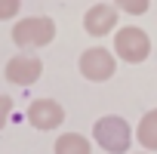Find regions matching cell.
<instances>
[{
  "label": "cell",
  "instance_id": "6da1fadb",
  "mask_svg": "<svg viewBox=\"0 0 157 154\" xmlns=\"http://www.w3.org/2000/svg\"><path fill=\"white\" fill-rule=\"evenodd\" d=\"M93 139H96V145H99L102 151H108V154H126L129 145H132V129H129V123H126L120 114H105V117L96 120Z\"/></svg>",
  "mask_w": 157,
  "mask_h": 154
},
{
  "label": "cell",
  "instance_id": "7a4b0ae2",
  "mask_svg": "<svg viewBox=\"0 0 157 154\" xmlns=\"http://www.w3.org/2000/svg\"><path fill=\"white\" fill-rule=\"evenodd\" d=\"M56 40V22L49 16H25L13 25V43L19 49H40Z\"/></svg>",
  "mask_w": 157,
  "mask_h": 154
},
{
  "label": "cell",
  "instance_id": "3957f363",
  "mask_svg": "<svg viewBox=\"0 0 157 154\" xmlns=\"http://www.w3.org/2000/svg\"><path fill=\"white\" fill-rule=\"evenodd\" d=\"M114 56L126 65H142L151 56V37L139 25H123L114 31Z\"/></svg>",
  "mask_w": 157,
  "mask_h": 154
},
{
  "label": "cell",
  "instance_id": "277c9868",
  "mask_svg": "<svg viewBox=\"0 0 157 154\" xmlns=\"http://www.w3.org/2000/svg\"><path fill=\"white\" fill-rule=\"evenodd\" d=\"M77 68H80V74L86 77V80L105 83L108 77H114V71H117V56L111 49H105V46H90V49L80 52Z\"/></svg>",
  "mask_w": 157,
  "mask_h": 154
},
{
  "label": "cell",
  "instance_id": "5b68a950",
  "mask_svg": "<svg viewBox=\"0 0 157 154\" xmlns=\"http://www.w3.org/2000/svg\"><path fill=\"white\" fill-rule=\"evenodd\" d=\"M40 74H43V62L37 56H13L3 68V77L13 83V87H31L40 80Z\"/></svg>",
  "mask_w": 157,
  "mask_h": 154
},
{
  "label": "cell",
  "instance_id": "8992f818",
  "mask_svg": "<svg viewBox=\"0 0 157 154\" xmlns=\"http://www.w3.org/2000/svg\"><path fill=\"white\" fill-rule=\"evenodd\" d=\"M117 28V6L114 3H96L83 13V31L90 37H108Z\"/></svg>",
  "mask_w": 157,
  "mask_h": 154
},
{
  "label": "cell",
  "instance_id": "52a82bcc",
  "mask_svg": "<svg viewBox=\"0 0 157 154\" xmlns=\"http://www.w3.org/2000/svg\"><path fill=\"white\" fill-rule=\"evenodd\" d=\"M28 123L34 129H56L65 123V108L56 99H34L28 105Z\"/></svg>",
  "mask_w": 157,
  "mask_h": 154
},
{
  "label": "cell",
  "instance_id": "ba28073f",
  "mask_svg": "<svg viewBox=\"0 0 157 154\" xmlns=\"http://www.w3.org/2000/svg\"><path fill=\"white\" fill-rule=\"evenodd\" d=\"M56 154H93V142L83 133H62L52 145Z\"/></svg>",
  "mask_w": 157,
  "mask_h": 154
},
{
  "label": "cell",
  "instance_id": "9c48e42d",
  "mask_svg": "<svg viewBox=\"0 0 157 154\" xmlns=\"http://www.w3.org/2000/svg\"><path fill=\"white\" fill-rule=\"evenodd\" d=\"M136 139L145 151H157V108L142 114V120L136 126Z\"/></svg>",
  "mask_w": 157,
  "mask_h": 154
},
{
  "label": "cell",
  "instance_id": "30bf717a",
  "mask_svg": "<svg viewBox=\"0 0 157 154\" xmlns=\"http://www.w3.org/2000/svg\"><path fill=\"white\" fill-rule=\"evenodd\" d=\"M111 3L126 16H145L151 10V0H111Z\"/></svg>",
  "mask_w": 157,
  "mask_h": 154
},
{
  "label": "cell",
  "instance_id": "8fae6325",
  "mask_svg": "<svg viewBox=\"0 0 157 154\" xmlns=\"http://www.w3.org/2000/svg\"><path fill=\"white\" fill-rule=\"evenodd\" d=\"M22 13V0H0V22H10Z\"/></svg>",
  "mask_w": 157,
  "mask_h": 154
},
{
  "label": "cell",
  "instance_id": "7c38bea8",
  "mask_svg": "<svg viewBox=\"0 0 157 154\" xmlns=\"http://www.w3.org/2000/svg\"><path fill=\"white\" fill-rule=\"evenodd\" d=\"M10 114H13V99H10V96H3V93H0V129L6 126V120H10Z\"/></svg>",
  "mask_w": 157,
  "mask_h": 154
},
{
  "label": "cell",
  "instance_id": "4fadbf2b",
  "mask_svg": "<svg viewBox=\"0 0 157 154\" xmlns=\"http://www.w3.org/2000/svg\"><path fill=\"white\" fill-rule=\"evenodd\" d=\"M145 154H148V151H145Z\"/></svg>",
  "mask_w": 157,
  "mask_h": 154
}]
</instances>
